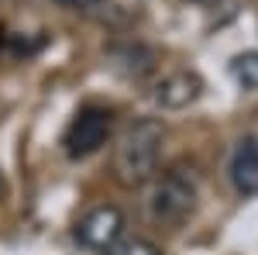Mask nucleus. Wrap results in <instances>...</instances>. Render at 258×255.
<instances>
[{"label": "nucleus", "instance_id": "obj_7", "mask_svg": "<svg viewBox=\"0 0 258 255\" xmlns=\"http://www.w3.org/2000/svg\"><path fill=\"white\" fill-rule=\"evenodd\" d=\"M231 76L238 79L244 90H258V52H241V56H234Z\"/></svg>", "mask_w": 258, "mask_h": 255}, {"label": "nucleus", "instance_id": "obj_1", "mask_svg": "<svg viewBox=\"0 0 258 255\" xmlns=\"http://www.w3.org/2000/svg\"><path fill=\"white\" fill-rule=\"evenodd\" d=\"M162 145H165V131H162L159 121L141 118L135 124H127L120 131L117 145H114V176H117V183L145 186L159 173Z\"/></svg>", "mask_w": 258, "mask_h": 255}, {"label": "nucleus", "instance_id": "obj_8", "mask_svg": "<svg viewBox=\"0 0 258 255\" xmlns=\"http://www.w3.org/2000/svg\"><path fill=\"white\" fill-rule=\"evenodd\" d=\"M103 255H162V252L145 238H127V241H117L114 248H107Z\"/></svg>", "mask_w": 258, "mask_h": 255}, {"label": "nucleus", "instance_id": "obj_6", "mask_svg": "<svg viewBox=\"0 0 258 255\" xmlns=\"http://www.w3.org/2000/svg\"><path fill=\"white\" fill-rule=\"evenodd\" d=\"M231 179L241 193H258V138H241L231 156Z\"/></svg>", "mask_w": 258, "mask_h": 255}, {"label": "nucleus", "instance_id": "obj_9", "mask_svg": "<svg viewBox=\"0 0 258 255\" xmlns=\"http://www.w3.org/2000/svg\"><path fill=\"white\" fill-rule=\"evenodd\" d=\"M66 7H90V4H97V0H59Z\"/></svg>", "mask_w": 258, "mask_h": 255}, {"label": "nucleus", "instance_id": "obj_4", "mask_svg": "<svg viewBox=\"0 0 258 255\" xmlns=\"http://www.w3.org/2000/svg\"><path fill=\"white\" fill-rule=\"evenodd\" d=\"M76 241H80L83 248H90V252H107V248H114L124 235V214H120L117 207H110V203H103V207H93V211H86V214L76 221Z\"/></svg>", "mask_w": 258, "mask_h": 255}, {"label": "nucleus", "instance_id": "obj_2", "mask_svg": "<svg viewBox=\"0 0 258 255\" xmlns=\"http://www.w3.org/2000/svg\"><path fill=\"white\" fill-rule=\"evenodd\" d=\"M197 211V186L193 179H186L179 169L172 173H155L145 183V196H141V214L152 228L162 231H176L182 228Z\"/></svg>", "mask_w": 258, "mask_h": 255}, {"label": "nucleus", "instance_id": "obj_5", "mask_svg": "<svg viewBox=\"0 0 258 255\" xmlns=\"http://www.w3.org/2000/svg\"><path fill=\"white\" fill-rule=\"evenodd\" d=\"M200 90H203V79H200L197 73L179 69V73H169V76L155 86V104L165 107V111H182V107H189V104L200 97Z\"/></svg>", "mask_w": 258, "mask_h": 255}, {"label": "nucleus", "instance_id": "obj_3", "mask_svg": "<svg viewBox=\"0 0 258 255\" xmlns=\"http://www.w3.org/2000/svg\"><path fill=\"white\" fill-rule=\"evenodd\" d=\"M110 128H114V118H110L107 107H83L73 118V124L66 128V156L86 159L100 152L110 138Z\"/></svg>", "mask_w": 258, "mask_h": 255}]
</instances>
